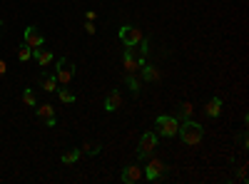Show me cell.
I'll return each instance as SVG.
<instances>
[{
	"mask_svg": "<svg viewBox=\"0 0 249 184\" xmlns=\"http://www.w3.org/2000/svg\"><path fill=\"white\" fill-rule=\"evenodd\" d=\"M177 134H179V139L184 142L187 147H197L199 142H202V137H204V127L190 117V119H182V125H179Z\"/></svg>",
	"mask_w": 249,
	"mask_h": 184,
	"instance_id": "1",
	"label": "cell"
},
{
	"mask_svg": "<svg viewBox=\"0 0 249 184\" xmlns=\"http://www.w3.org/2000/svg\"><path fill=\"white\" fill-rule=\"evenodd\" d=\"M177 130H179V119L175 115H160L155 119V132L160 137H175Z\"/></svg>",
	"mask_w": 249,
	"mask_h": 184,
	"instance_id": "2",
	"label": "cell"
},
{
	"mask_svg": "<svg viewBox=\"0 0 249 184\" xmlns=\"http://www.w3.org/2000/svg\"><path fill=\"white\" fill-rule=\"evenodd\" d=\"M167 165H164V162L162 159H157L155 154L147 159V167H144L142 169V179H147V182H160L164 174H167Z\"/></svg>",
	"mask_w": 249,
	"mask_h": 184,
	"instance_id": "3",
	"label": "cell"
},
{
	"mask_svg": "<svg viewBox=\"0 0 249 184\" xmlns=\"http://www.w3.org/2000/svg\"><path fill=\"white\" fill-rule=\"evenodd\" d=\"M157 150V132H144L140 137V147H137V159L144 162V159H150Z\"/></svg>",
	"mask_w": 249,
	"mask_h": 184,
	"instance_id": "4",
	"label": "cell"
},
{
	"mask_svg": "<svg viewBox=\"0 0 249 184\" xmlns=\"http://www.w3.org/2000/svg\"><path fill=\"white\" fill-rule=\"evenodd\" d=\"M72 77H75V65L70 63L68 57H60L55 63V80H57V85H70Z\"/></svg>",
	"mask_w": 249,
	"mask_h": 184,
	"instance_id": "5",
	"label": "cell"
},
{
	"mask_svg": "<svg viewBox=\"0 0 249 184\" xmlns=\"http://www.w3.org/2000/svg\"><path fill=\"white\" fill-rule=\"evenodd\" d=\"M142 37H144L142 30L135 28V25H122L120 28V40H122V45H127V48H137Z\"/></svg>",
	"mask_w": 249,
	"mask_h": 184,
	"instance_id": "6",
	"label": "cell"
},
{
	"mask_svg": "<svg viewBox=\"0 0 249 184\" xmlns=\"http://www.w3.org/2000/svg\"><path fill=\"white\" fill-rule=\"evenodd\" d=\"M35 115H37V119L43 122L45 127H55L57 125V117H55V107L53 105H37V110H35Z\"/></svg>",
	"mask_w": 249,
	"mask_h": 184,
	"instance_id": "7",
	"label": "cell"
},
{
	"mask_svg": "<svg viewBox=\"0 0 249 184\" xmlns=\"http://www.w3.org/2000/svg\"><path fill=\"white\" fill-rule=\"evenodd\" d=\"M122 67H124V75H135V72L140 70L137 57H135V48H127V45H124V52H122Z\"/></svg>",
	"mask_w": 249,
	"mask_h": 184,
	"instance_id": "8",
	"label": "cell"
},
{
	"mask_svg": "<svg viewBox=\"0 0 249 184\" xmlns=\"http://www.w3.org/2000/svg\"><path fill=\"white\" fill-rule=\"evenodd\" d=\"M25 45H30V48H43V43H45V37H43V33H40L35 25H28L25 28Z\"/></svg>",
	"mask_w": 249,
	"mask_h": 184,
	"instance_id": "9",
	"label": "cell"
},
{
	"mask_svg": "<svg viewBox=\"0 0 249 184\" xmlns=\"http://www.w3.org/2000/svg\"><path fill=\"white\" fill-rule=\"evenodd\" d=\"M120 179H122L124 184H137V182L142 179V167H140V165H127V167L122 169Z\"/></svg>",
	"mask_w": 249,
	"mask_h": 184,
	"instance_id": "10",
	"label": "cell"
},
{
	"mask_svg": "<svg viewBox=\"0 0 249 184\" xmlns=\"http://www.w3.org/2000/svg\"><path fill=\"white\" fill-rule=\"evenodd\" d=\"M102 107H105V112H117V110L122 107V92H120V90H112V92L105 97V105H102Z\"/></svg>",
	"mask_w": 249,
	"mask_h": 184,
	"instance_id": "11",
	"label": "cell"
},
{
	"mask_svg": "<svg viewBox=\"0 0 249 184\" xmlns=\"http://www.w3.org/2000/svg\"><path fill=\"white\" fill-rule=\"evenodd\" d=\"M33 57L37 60V65H40V67H48L53 60H55V55H53L50 50H43V48H33Z\"/></svg>",
	"mask_w": 249,
	"mask_h": 184,
	"instance_id": "12",
	"label": "cell"
},
{
	"mask_svg": "<svg viewBox=\"0 0 249 184\" xmlns=\"http://www.w3.org/2000/svg\"><path fill=\"white\" fill-rule=\"evenodd\" d=\"M204 115L207 117H219L222 115V97H212L210 102H207V105H204Z\"/></svg>",
	"mask_w": 249,
	"mask_h": 184,
	"instance_id": "13",
	"label": "cell"
},
{
	"mask_svg": "<svg viewBox=\"0 0 249 184\" xmlns=\"http://www.w3.org/2000/svg\"><path fill=\"white\" fill-rule=\"evenodd\" d=\"M140 72H142V83H155V80H160V70L155 67V65H147V63H144L142 67H140Z\"/></svg>",
	"mask_w": 249,
	"mask_h": 184,
	"instance_id": "14",
	"label": "cell"
},
{
	"mask_svg": "<svg viewBox=\"0 0 249 184\" xmlns=\"http://www.w3.org/2000/svg\"><path fill=\"white\" fill-rule=\"evenodd\" d=\"M40 87H43L45 92H55V90H57L55 72H43V75H40Z\"/></svg>",
	"mask_w": 249,
	"mask_h": 184,
	"instance_id": "15",
	"label": "cell"
},
{
	"mask_svg": "<svg viewBox=\"0 0 249 184\" xmlns=\"http://www.w3.org/2000/svg\"><path fill=\"white\" fill-rule=\"evenodd\" d=\"M192 115H195V105H192V102H179V105H177V112H175L177 119H190Z\"/></svg>",
	"mask_w": 249,
	"mask_h": 184,
	"instance_id": "16",
	"label": "cell"
},
{
	"mask_svg": "<svg viewBox=\"0 0 249 184\" xmlns=\"http://www.w3.org/2000/svg\"><path fill=\"white\" fill-rule=\"evenodd\" d=\"M82 157V150H65V152H62L60 154V162H62V165H75V162Z\"/></svg>",
	"mask_w": 249,
	"mask_h": 184,
	"instance_id": "17",
	"label": "cell"
},
{
	"mask_svg": "<svg viewBox=\"0 0 249 184\" xmlns=\"http://www.w3.org/2000/svg\"><path fill=\"white\" fill-rule=\"evenodd\" d=\"M124 83H127V87H130L135 95L142 92V80H140L137 75H124Z\"/></svg>",
	"mask_w": 249,
	"mask_h": 184,
	"instance_id": "18",
	"label": "cell"
},
{
	"mask_svg": "<svg viewBox=\"0 0 249 184\" xmlns=\"http://www.w3.org/2000/svg\"><path fill=\"white\" fill-rule=\"evenodd\" d=\"M57 97H60V102H65V105H72L75 102V95L68 90V85H57Z\"/></svg>",
	"mask_w": 249,
	"mask_h": 184,
	"instance_id": "19",
	"label": "cell"
},
{
	"mask_svg": "<svg viewBox=\"0 0 249 184\" xmlns=\"http://www.w3.org/2000/svg\"><path fill=\"white\" fill-rule=\"evenodd\" d=\"M30 57H33V48L30 45H20V50H18V60H20V63H28Z\"/></svg>",
	"mask_w": 249,
	"mask_h": 184,
	"instance_id": "20",
	"label": "cell"
},
{
	"mask_svg": "<svg viewBox=\"0 0 249 184\" xmlns=\"http://www.w3.org/2000/svg\"><path fill=\"white\" fill-rule=\"evenodd\" d=\"M80 150H82V154L95 157V154H100V150H102V147H100V145H92V142H85V145H82Z\"/></svg>",
	"mask_w": 249,
	"mask_h": 184,
	"instance_id": "21",
	"label": "cell"
},
{
	"mask_svg": "<svg viewBox=\"0 0 249 184\" xmlns=\"http://www.w3.org/2000/svg\"><path fill=\"white\" fill-rule=\"evenodd\" d=\"M23 102H25L28 107H37V97H35V92H33V90H25V92H23Z\"/></svg>",
	"mask_w": 249,
	"mask_h": 184,
	"instance_id": "22",
	"label": "cell"
},
{
	"mask_svg": "<svg viewBox=\"0 0 249 184\" xmlns=\"http://www.w3.org/2000/svg\"><path fill=\"white\" fill-rule=\"evenodd\" d=\"M140 50H142V55H147V52H150V40H147V37H142V40H140Z\"/></svg>",
	"mask_w": 249,
	"mask_h": 184,
	"instance_id": "23",
	"label": "cell"
},
{
	"mask_svg": "<svg viewBox=\"0 0 249 184\" xmlns=\"http://www.w3.org/2000/svg\"><path fill=\"white\" fill-rule=\"evenodd\" d=\"M85 33L88 35H95V23H92V20H88V23H85Z\"/></svg>",
	"mask_w": 249,
	"mask_h": 184,
	"instance_id": "24",
	"label": "cell"
},
{
	"mask_svg": "<svg viewBox=\"0 0 249 184\" xmlns=\"http://www.w3.org/2000/svg\"><path fill=\"white\" fill-rule=\"evenodd\" d=\"M5 72H8V65H5V60H3V57H0V77H3Z\"/></svg>",
	"mask_w": 249,
	"mask_h": 184,
	"instance_id": "25",
	"label": "cell"
},
{
	"mask_svg": "<svg viewBox=\"0 0 249 184\" xmlns=\"http://www.w3.org/2000/svg\"><path fill=\"white\" fill-rule=\"evenodd\" d=\"M239 182H247V165L239 169Z\"/></svg>",
	"mask_w": 249,
	"mask_h": 184,
	"instance_id": "26",
	"label": "cell"
},
{
	"mask_svg": "<svg viewBox=\"0 0 249 184\" xmlns=\"http://www.w3.org/2000/svg\"><path fill=\"white\" fill-rule=\"evenodd\" d=\"M95 17H97L95 10H88V13H85V20H92V23H95Z\"/></svg>",
	"mask_w": 249,
	"mask_h": 184,
	"instance_id": "27",
	"label": "cell"
},
{
	"mask_svg": "<svg viewBox=\"0 0 249 184\" xmlns=\"http://www.w3.org/2000/svg\"><path fill=\"white\" fill-rule=\"evenodd\" d=\"M0 28H3V20H0Z\"/></svg>",
	"mask_w": 249,
	"mask_h": 184,
	"instance_id": "28",
	"label": "cell"
}]
</instances>
